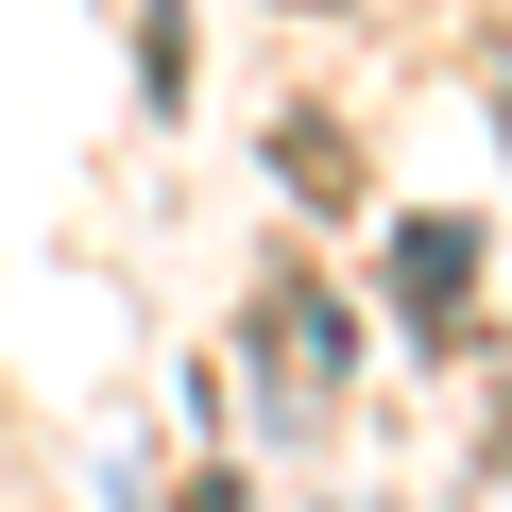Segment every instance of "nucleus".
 Here are the masks:
<instances>
[{
    "label": "nucleus",
    "mask_w": 512,
    "mask_h": 512,
    "mask_svg": "<svg viewBox=\"0 0 512 512\" xmlns=\"http://www.w3.org/2000/svg\"><path fill=\"white\" fill-rule=\"evenodd\" d=\"M274 154L308 171V205H359V137L342 120H274Z\"/></svg>",
    "instance_id": "1"
}]
</instances>
